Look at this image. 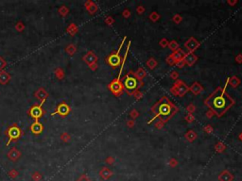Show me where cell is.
Wrapping results in <instances>:
<instances>
[{"mask_svg":"<svg viewBox=\"0 0 242 181\" xmlns=\"http://www.w3.org/2000/svg\"><path fill=\"white\" fill-rule=\"evenodd\" d=\"M54 74L56 75V77L59 79V80H63V79L64 78V71L63 68H61V67H58V68H56V69L54 70Z\"/></svg>","mask_w":242,"mask_h":181,"instance_id":"4316f807","label":"cell"},{"mask_svg":"<svg viewBox=\"0 0 242 181\" xmlns=\"http://www.w3.org/2000/svg\"><path fill=\"white\" fill-rule=\"evenodd\" d=\"M214 115H215V113H214L213 111H212L211 109L206 112V117H208V118H212V117H213Z\"/></svg>","mask_w":242,"mask_h":181,"instance_id":"9f6ffc18","label":"cell"},{"mask_svg":"<svg viewBox=\"0 0 242 181\" xmlns=\"http://www.w3.org/2000/svg\"><path fill=\"white\" fill-rule=\"evenodd\" d=\"M159 18H160V15H159L156 11H153V12H151L150 15V19L152 22H156L157 20H159Z\"/></svg>","mask_w":242,"mask_h":181,"instance_id":"e575fe53","label":"cell"},{"mask_svg":"<svg viewBox=\"0 0 242 181\" xmlns=\"http://www.w3.org/2000/svg\"><path fill=\"white\" fill-rule=\"evenodd\" d=\"M22 134H23L22 130L20 129V127H19L16 124H14L11 126H10L6 131V135L8 136V138H9L8 139L6 145L7 146L10 145V143L13 141H17V140L22 136Z\"/></svg>","mask_w":242,"mask_h":181,"instance_id":"8992f818","label":"cell"},{"mask_svg":"<svg viewBox=\"0 0 242 181\" xmlns=\"http://www.w3.org/2000/svg\"><path fill=\"white\" fill-rule=\"evenodd\" d=\"M70 111H71L70 106L68 104H66L65 102H62V103L57 106L56 111L52 113V116L58 114L61 117H65V116H67L68 114H69Z\"/></svg>","mask_w":242,"mask_h":181,"instance_id":"30bf717a","label":"cell"},{"mask_svg":"<svg viewBox=\"0 0 242 181\" xmlns=\"http://www.w3.org/2000/svg\"><path fill=\"white\" fill-rule=\"evenodd\" d=\"M77 181H92L91 180V178L88 176V175H81V176L79 177V178L77 179Z\"/></svg>","mask_w":242,"mask_h":181,"instance_id":"ab89813d","label":"cell"},{"mask_svg":"<svg viewBox=\"0 0 242 181\" xmlns=\"http://www.w3.org/2000/svg\"><path fill=\"white\" fill-rule=\"evenodd\" d=\"M164 123H162L161 121H159L158 123H156V124H155V126H156V127L158 128V129H162L163 127H164Z\"/></svg>","mask_w":242,"mask_h":181,"instance_id":"f5cc1de1","label":"cell"},{"mask_svg":"<svg viewBox=\"0 0 242 181\" xmlns=\"http://www.w3.org/2000/svg\"><path fill=\"white\" fill-rule=\"evenodd\" d=\"M7 157L11 161H17L21 157V152L16 148V147H13V148L8 152Z\"/></svg>","mask_w":242,"mask_h":181,"instance_id":"5bb4252c","label":"cell"},{"mask_svg":"<svg viewBox=\"0 0 242 181\" xmlns=\"http://www.w3.org/2000/svg\"><path fill=\"white\" fill-rule=\"evenodd\" d=\"M132 95H134L137 100H139V99H141V98H142L143 93H142L141 92H140L139 90H137V91H135V92L134 93V94H132Z\"/></svg>","mask_w":242,"mask_h":181,"instance_id":"60d3db41","label":"cell"},{"mask_svg":"<svg viewBox=\"0 0 242 181\" xmlns=\"http://www.w3.org/2000/svg\"><path fill=\"white\" fill-rule=\"evenodd\" d=\"M233 179H234V175L229 171H227V170L222 171L218 175L219 181H233Z\"/></svg>","mask_w":242,"mask_h":181,"instance_id":"d6986e66","label":"cell"},{"mask_svg":"<svg viewBox=\"0 0 242 181\" xmlns=\"http://www.w3.org/2000/svg\"><path fill=\"white\" fill-rule=\"evenodd\" d=\"M225 148H226V146L223 144V143H221V142H218L217 144H216V146H215V150L217 151L218 153L223 152V151L225 150Z\"/></svg>","mask_w":242,"mask_h":181,"instance_id":"1f68e13d","label":"cell"},{"mask_svg":"<svg viewBox=\"0 0 242 181\" xmlns=\"http://www.w3.org/2000/svg\"><path fill=\"white\" fill-rule=\"evenodd\" d=\"M108 89L115 96H120L125 91L123 83L121 81V78H117V77L111 81V83L108 85Z\"/></svg>","mask_w":242,"mask_h":181,"instance_id":"52a82bcc","label":"cell"},{"mask_svg":"<svg viewBox=\"0 0 242 181\" xmlns=\"http://www.w3.org/2000/svg\"><path fill=\"white\" fill-rule=\"evenodd\" d=\"M6 65H7L6 60L4 59L1 56H0V72H1V71H4V69H5Z\"/></svg>","mask_w":242,"mask_h":181,"instance_id":"f35d334b","label":"cell"},{"mask_svg":"<svg viewBox=\"0 0 242 181\" xmlns=\"http://www.w3.org/2000/svg\"><path fill=\"white\" fill-rule=\"evenodd\" d=\"M48 93H47V91L45 90V88H39L35 93H34V96H35L36 99H38V101H40V102H45V100H47V98L48 97Z\"/></svg>","mask_w":242,"mask_h":181,"instance_id":"4fadbf2b","label":"cell"},{"mask_svg":"<svg viewBox=\"0 0 242 181\" xmlns=\"http://www.w3.org/2000/svg\"><path fill=\"white\" fill-rule=\"evenodd\" d=\"M89 67L92 71H96L97 68V63H94V64H92V65H89Z\"/></svg>","mask_w":242,"mask_h":181,"instance_id":"680465c9","label":"cell"},{"mask_svg":"<svg viewBox=\"0 0 242 181\" xmlns=\"http://www.w3.org/2000/svg\"><path fill=\"white\" fill-rule=\"evenodd\" d=\"M236 60L237 63H242V54H239L238 56H236Z\"/></svg>","mask_w":242,"mask_h":181,"instance_id":"6f0895ef","label":"cell"},{"mask_svg":"<svg viewBox=\"0 0 242 181\" xmlns=\"http://www.w3.org/2000/svg\"><path fill=\"white\" fill-rule=\"evenodd\" d=\"M200 44L195 39L194 37H190L184 43V46L187 48V50L190 53H193L196 49H198L200 47Z\"/></svg>","mask_w":242,"mask_h":181,"instance_id":"8fae6325","label":"cell"},{"mask_svg":"<svg viewBox=\"0 0 242 181\" xmlns=\"http://www.w3.org/2000/svg\"><path fill=\"white\" fill-rule=\"evenodd\" d=\"M15 29H16L17 31H19V32L23 31V30L25 29V25L23 24V22L19 21L18 23H16V25H15Z\"/></svg>","mask_w":242,"mask_h":181,"instance_id":"836d02e7","label":"cell"},{"mask_svg":"<svg viewBox=\"0 0 242 181\" xmlns=\"http://www.w3.org/2000/svg\"><path fill=\"white\" fill-rule=\"evenodd\" d=\"M204 130L206 132H212L213 131V128L211 127V126H205V128H204Z\"/></svg>","mask_w":242,"mask_h":181,"instance_id":"91938a15","label":"cell"},{"mask_svg":"<svg viewBox=\"0 0 242 181\" xmlns=\"http://www.w3.org/2000/svg\"><path fill=\"white\" fill-rule=\"evenodd\" d=\"M127 126L129 127H132L134 126V120H128L127 121Z\"/></svg>","mask_w":242,"mask_h":181,"instance_id":"db71d44e","label":"cell"},{"mask_svg":"<svg viewBox=\"0 0 242 181\" xmlns=\"http://www.w3.org/2000/svg\"><path fill=\"white\" fill-rule=\"evenodd\" d=\"M65 52L67 53L69 56H73L76 52H77V46L74 44H68L65 47Z\"/></svg>","mask_w":242,"mask_h":181,"instance_id":"484cf974","label":"cell"},{"mask_svg":"<svg viewBox=\"0 0 242 181\" xmlns=\"http://www.w3.org/2000/svg\"><path fill=\"white\" fill-rule=\"evenodd\" d=\"M178 111H179V108L176 107L175 104H173L166 96H163L160 98V100L157 103H155L151 107V112L153 113L154 117L150 121L149 124L152 123L154 119L156 118H159L162 123L166 124Z\"/></svg>","mask_w":242,"mask_h":181,"instance_id":"7a4b0ae2","label":"cell"},{"mask_svg":"<svg viewBox=\"0 0 242 181\" xmlns=\"http://www.w3.org/2000/svg\"><path fill=\"white\" fill-rule=\"evenodd\" d=\"M126 39H127V37L125 36L123 38L122 41H121L120 45H119L118 50H117L116 52H113L112 54L107 58V59H106L107 60V63L109 64L110 66H112L113 68H116V67H118L119 65H121L122 59H121V56H120V51H121V49H122V46H123V44L125 43V41H126Z\"/></svg>","mask_w":242,"mask_h":181,"instance_id":"277c9868","label":"cell"},{"mask_svg":"<svg viewBox=\"0 0 242 181\" xmlns=\"http://www.w3.org/2000/svg\"><path fill=\"white\" fill-rule=\"evenodd\" d=\"M238 138H239V139L241 140V141H242V132H241V133L239 134V136H238Z\"/></svg>","mask_w":242,"mask_h":181,"instance_id":"6125c7cd","label":"cell"},{"mask_svg":"<svg viewBox=\"0 0 242 181\" xmlns=\"http://www.w3.org/2000/svg\"><path fill=\"white\" fill-rule=\"evenodd\" d=\"M43 129H44L43 124H42L39 121H38V122H34L31 126H30V131L35 135L41 134L42 132H43Z\"/></svg>","mask_w":242,"mask_h":181,"instance_id":"2e32d148","label":"cell"},{"mask_svg":"<svg viewBox=\"0 0 242 181\" xmlns=\"http://www.w3.org/2000/svg\"><path fill=\"white\" fill-rule=\"evenodd\" d=\"M115 162V158H113V157H109L106 158V163H108V164H112Z\"/></svg>","mask_w":242,"mask_h":181,"instance_id":"f907efd6","label":"cell"},{"mask_svg":"<svg viewBox=\"0 0 242 181\" xmlns=\"http://www.w3.org/2000/svg\"><path fill=\"white\" fill-rule=\"evenodd\" d=\"M168 48L170 50H172L173 52L176 51L177 49H179V44L176 41H171L170 43H168Z\"/></svg>","mask_w":242,"mask_h":181,"instance_id":"4dcf8cb0","label":"cell"},{"mask_svg":"<svg viewBox=\"0 0 242 181\" xmlns=\"http://www.w3.org/2000/svg\"><path fill=\"white\" fill-rule=\"evenodd\" d=\"M184 59H182V60H180V61H178L177 63H176V65L179 67V68H183L184 67Z\"/></svg>","mask_w":242,"mask_h":181,"instance_id":"11a10c76","label":"cell"},{"mask_svg":"<svg viewBox=\"0 0 242 181\" xmlns=\"http://www.w3.org/2000/svg\"><path fill=\"white\" fill-rule=\"evenodd\" d=\"M99 175L101 178H103L104 180H107L109 179L110 177L113 175V172L107 167H103L100 171H99Z\"/></svg>","mask_w":242,"mask_h":181,"instance_id":"44dd1931","label":"cell"},{"mask_svg":"<svg viewBox=\"0 0 242 181\" xmlns=\"http://www.w3.org/2000/svg\"><path fill=\"white\" fill-rule=\"evenodd\" d=\"M31 178L33 181H40L42 179V175L39 172H34L31 175Z\"/></svg>","mask_w":242,"mask_h":181,"instance_id":"d590c367","label":"cell"},{"mask_svg":"<svg viewBox=\"0 0 242 181\" xmlns=\"http://www.w3.org/2000/svg\"><path fill=\"white\" fill-rule=\"evenodd\" d=\"M136 11H137L138 14H142L144 11H145V9H144L143 6H138L137 9H136Z\"/></svg>","mask_w":242,"mask_h":181,"instance_id":"c3c4849f","label":"cell"},{"mask_svg":"<svg viewBox=\"0 0 242 181\" xmlns=\"http://www.w3.org/2000/svg\"><path fill=\"white\" fill-rule=\"evenodd\" d=\"M123 83L124 90L129 95H132L135 91L140 90V88L144 85L143 81H139L137 78L134 77V72L130 71L125 77L121 79Z\"/></svg>","mask_w":242,"mask_h":181,"instance_id":"3957f363","label":"cell"},{"mask_svg":"<svg viewBox=\"0 0 242 181\" xmlns=\"http://www.w3.org/2000/svg\"><path fill=\"white\" fill-rule=\"evenodd\" d=\"M170 92H171L173 95L183 97L189 92V87L183 80H179L178 79V80L174 82L173 87L170 89Z\"/></svg>","mask_w":242,"mask_h":181,"instance_id":"5b68a950","label":"cell"},{"mask_svg":"<svg viewBox=\"0 0 242 181\" xmlns=\"http://www.w3.org/2000/svg\"><path fill=\"white\" fill-rule=\"evenodd\" d=\"M105 23L107 25H113L115 23V20H113V18L112 16H108L105 18Z\"/></svg>","mask_w":242,"mask_h":181,"instance_id":"bcb514c9","label":"cell"},{"mask_svg":"<svg viewBox=\"0 0 242 181\" xmlns=\"http://www.w3.org/2000/svg\"><path fill=\"white\" fill-rule=\"evenodd\" d=\"M159 44H160V45H161V46H162L163 48L168 46V40L166 39V38H164V39H162Z\"/></svg>","mask_w":242,"mask_h":181,"instance_id":"f6af8a7d","label":"cell"},{"mask_svg":"<svg viewBox=\"0 0 242 181\" xmlns=\"http://www.w3.org/2000/svg\"><path fill=\"white\" fill-rule=\"evenodd\" d=\"M43 105H44V102H41L40 105H34L29 109V115L30 117H32V118L35 120V122H38V120L44 115L45 111L43 109V108H42Z\"/></svg>","mask_w":242,"mask_h":181,"instance_id":"9c48e42d","label":"cell"},{"mask_svg":"<svg viewBox=\"0 0 242 181\" xmlns=\"http://www.w3.org/2000/svg\"><path fill=\"white\" fill-rule=\"evenodd\" d=\"M198 60V57H197L194 53H190L188 52L187 54H185L184 58V61L185 64H187L188 66H192L197 62Z\"/></svg>","mask_w":242,"mask_h":181,"instance_id":"9a60e30c","label":"cell"},{"mask_svg":"<svg viewBox=\"0 0 242 181\" xmlns=\"http://www.w3.org/2000/svg\"><path fill=\"white\" fill-rule=\"evenodd\" d=\"M172 21L175 23V24H180V23L183 21V17H182L180 14H175L172 18Z\"/></svg>","mask_w":242,"mask_h":181,"instance_id":"8d00e7d4","label":"cell"},{"mask_svg":"<svg viewBox=\"0 0 242 181\" xmlns=\"http://www.w3.org/2000/svg\"><path fill=\"white\" fill-rule=\"evenodd\" d=\"M147 66L150 68V69H154L155 67L157 66V64H158V62H157V60L155 59L154 58H150V59H147Z\"/></svg>","mask_w":242,"mask_h":181,"instance_id":"f546056e","label":"cell"},{"mask_svg":"<svg viewBox=\"0 0 242 181\" xmlns=\"http://www.w3.org/2000/svg\"><path fill=\"white\" fill-rule=\"evenodd\" d=\"M130 45H131V41H129L128 45H127V48H126V52H125V55H124V57H123L122 62H121V68H120V71H119V74H118V77H117V78H121V75H122V71H123V69H124L125 62H126V59H127V56H128L129 49H130Z\"/></svg>","mask_w":242,"mask_h":181,"instance_id":"603a6c76","label":"cell"},{"mask_svg":"<svg viewBox=\"0 0 242 181\" xmlns=\"http://www.w3.org/2000/svg\"><path fill=\"white\" fill-rule=\"evenodd\" d=\"M227 81H228V84L233 88H236L240 85V79L236 75H233L232 77L227 78Z\"/></svg>","mask_w":242,"mask_h":181,"instance_id":"7402d4cb","label":"cell"},{"mask_svg":"<svg viewBox=\"0 0 242 181\" xmlns=\"http://www.w3.org/2000/svg\"><path fill=\"white\" fill-rule=\"evenodd\" d=\"M227 84H228V81H226L223 88L218 87L204 100V104L206 107L209 108L218 117H221L234 104V100L226 92Z\"/></svg>","mask_w":242,"mask_h":181,"instance_id":"6da1fadb","label":"cell"},{"mask_svg":"<svg viewBox=\"0 0 242 181\" xmlns=\"http://www.w3.org/2000/svg\"><path fill=\"white\" fill-rule=\"evenodd\" d=\"M61 140L64 142H68L71 140V136L67 132H63V133L61 134Z\"/></svg>","mask_w":242,"mask_h":181,"instance_id":"d6a6232c","label":"cell"},{"mask_svg":"<svg viewBox=\"0 0 242 181\" xmlns=\"http://www.w3.org/2000/svg\"><path fill=\"white\" fill-rule=\"evenodd\" d=\"M97 59H98L97 56L95 54L93 51H88L84 56L82 57V60L88 66L89 65H92V64H94V63H97Z\"/></svg>","mask_w":242,"mask_h":181,"instance_id":"7c38bea8","label":"cell"},{"mask_svg":"<svg viewBox=\"0 0 242 181\" xmlns=\"http://www.w3.org/2000/svg\"><path fill=\"white\" fill-rule=\"evenodd\" d=\"M146 75H147L146 71L144 70L142 67L138 68V70L136 71V72H134V77L137 78L139 81H142L143 79L146 77Z\"/></svg>","mask_w":242,"mask_h":181,"instance_id":"cb8c5ba5","label":"cell"},{"mask_svg":"<svg viewBox=\"0 0 242 181\" xmlns=\"http://www.w3.org/2000/svg\"><path fill=\"white\" fill-rule=\"evenodd\" d=\"M67 32H68V34H70V35L74 36L75 34L78 32V26L75 24H70L67 28Z\"/></svg>","mask_w":242,"mask_h":181,"instance_id":"f1b7e54d","label":"cell"},{"mask_svg":"<svg viewBox=\"0 0 242 181\" xmlns=\"http://www.w3.org/2000/svg\"><path fill=\"white\" fill-rule=\"evenodd\" d=\"M184 56H185L184 51L183 49L179 48V49H177L176 51H174L171 55H169L168 58H166V61L168 64H169V65H174V64H176L178 61L184 59Z\"/></svg>","mask_w":242,"mask_h":181,"instance_id":"ba28073f","label":"cell"},{"mask_svg":"<svg viewBox=\"0 0 242 181\" xmlns=\"http://www.w3.org/2000/svg\"><path fill=\"white\" fill-rule=\"evenodd\" d=\"M186 111H187V112L189 113V114H192V113L196 111V106L193 105V104L188 105L186 107Z\"/></svg>","mask_w":242,"mask_h":181,"instance_id":"74e56055","label":"cell"},{"mask_svg":"<svg viewBox=\"0 0 242 181\" xmlns=\"http://www.w3.org/2000/svg\"><path fill=\"white\" fill-rule=\"evenodd\" d=\"M184 119H185V121H187V123H192V122H194V116H193V114H188L186 115L184 117Z\"/></svg>","mask_w":242,"mask_h":181,"instance_id":"ee69618b","label":"cell"},{"mask_svg":"<svg viewBox=\"0 0 242 181\" xmlns=\"http://www.w3.org/2000/svg\"><path fill=\"white\" fill-rule=\"evenodd\" d=\"M177 160H175V158H171V160H169V165L171 166V167H175V166L177 165Z\"/></svg>","mask_w":242,"mask_h":181,"instance_id":"681fc988","label":"cell"},{"mask_svg":"<svg viewBox=\"0 0 242 181\" xmlns=\"http://www.w3.org/2000/svg\"><path fill=\"white\" fill-rule=\"evenodd\" d=\"M203 90H204L203 87L197 81L194 82L190 87H189V91H190L193 94H195V95H198V94H200V93H202Z\"/></svg>","mask_w":242,"mask_h":181,"instance_id":"e0dca14e","label":"cell"},{"mask_svg":"<svg viewBox=\"0 0 242 181\" xmlns=\"http://www.w3.org/2000/svg\"><path fill=\"white\" fill-rule=\"evenodd\" d=\"M10 79H11V75L9 73H7L5 71L0 72V84L6 85L10 81Z\"/></svg>","mask_w":242,"mask_h":181,"instance_id":"ffe728a7","label":"cell"},{"mask_svg":"<svg viewBox=\"0 0 242 181\" xmlns=\"http://www.w3.org/2000/svg\"><path fill=\"white\" fill-rule=\"evenodd\" d=\"M58 12H59V14L61 15V16L65 17L66 15H67L68 13H69V9H68V8H67L66 6L63 5V6H61V7L59 8Z\"/></svg>","mask_w":242,"mask_h":181,"instance_id":"83f0119b","label":"cell"},{"mask_svg":"<svg viewBox=\"0 0 242 181\" xmlns=\"http://www.w3.org/2000/svg\"><path fill=\"white\" fill-rule=\"evenodd\" d=\"M170 77H171L172 79H174V80H177L178 77H179V73L176 71H173L170 73Z\"/></svg>","mask_w":242,"mask_h":181,"instance_id":"7dc6e473","label":"cell"},{"mask_svg":"<svg viewBox=\"0 0 242 181\" xmlns=\"http://www.w3.org/2000/svg\"><path fill=\"white\" fill-rule=\"evenodd\" d=\"M237 3V1H228V4L229 5H234V4H236Z\"/></svg>","mask_w":242,"mask_h":181,"instance_id":"94428289","label":"cell"},{"mask_svg":"<svg viewBox=\"0 0 242 181\" xmlns=\"http://www.w3.org/2000/svg\"><path fill=\"white\" fill-rule=\"evenodd\" d=\"M9 175L11 177V178H15L16 176H18V172L16 171V170L13 169L9 172Z\"/></svg>","mask_w":242,"mask_h":181,"instance_id":"7bdbcfd3","label":"cell"},{"mask_svg":"<svg viewBox=\"0 0 242 181\" xmlns=\"http://www.w3.org/2000/svg\"><path fill=\"white\" fill-rule=\"evenodd\" d=\"M122 14H123V16L125 18H129V17H130V15H131V12H130V10H125L123 11Z\"/></svg>","mask_w":242,"mask_h":181,"instance_id":"816d5d0a","label":"cell"},{"mask_svg":"<svg viewBox=\"0 0 242 181\" xmlns=\"http://www.w3.org/2000/svg\"><path fill=\"white\" fill-rule=\"evenodd\" d=\"M84 7L86 8L87 11H88L90 14L96 13L97 11V10H98L97 5L95 2H93V1H86L84 3Z\"/></svg>","mask_w":242,"mask_h":181,"instance_id":"ac0fdd59","label":"cell"},{"mask_svg":"<svg viewBox=\"0 0 242 181\" xmlns=\"http://www.w3.org/2000/svg\"><path fill=\"white\" fill-rule=\"evenodd\" d=\"M130 116L132 118V120H134V119L137 118V117L139 116V113H138L137 111H136V109H132V111L130 112Z\"/></svg>","mask_w":242,"mask_h":181,"instance_id":"b9f144b4","label":"cell"},{"mask_svg":"<svg viewBox=\"0 0 242 181\" xmlns=\"http://www.w3.org/2000/svg\"><path fill=\"white\" fill-rule=\"evenodd\" d=\"M184 137H185V139H186L188 142H193V141H195V140L197 139V137H198V135H197V133H196L195 131L189 130L188 132H186V133H185Z\"/></svg>","mask_w":242,"mask_h":181,"instance_id":"d4e9b609","label":"cell"}]
</instances>
